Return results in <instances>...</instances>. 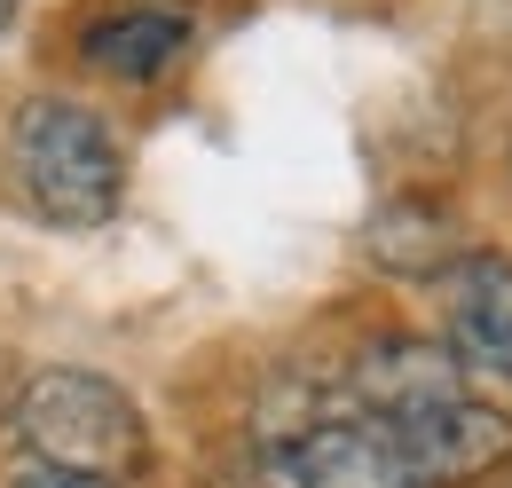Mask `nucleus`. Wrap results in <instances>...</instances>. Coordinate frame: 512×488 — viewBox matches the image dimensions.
<instances>
[{
	"mask_svg": "<svg viewBox=\"0 0 512 488\" xmlns=\"http://www.w3.org/2000/svg\"><path fill=\"white\" fill-rule=\"evenodd\" d=\"M79 56L95 63L103 79H158L190 56V16L182 8H119V16H95Z\"/></svg>",
	"mask_w": 512,
	"mask_h": 488,
	"instance_id": "obj_7",
	"label": "nucleus"
},
{
	"mask_svg": "<svg viewBox=\"0 0 512 488\" xmlns=\"http://www.w3.org/2000/svg\"><path fill=\"white\" fill-rule=\"evenodd\" d=\"M16 441H24L32 465L87 473V481H111V488L142 465V418L95 370H40L16 394Z\"/></svg>",
	"mask_w": 512,
	"mask_h": 488,
	"instance_id": "obj_2",
	"label": "nucleus"
},
{
	"mask_svg": "<svg viewBox=\"0 0 512 488\" xmlns=\"http://www.w3.org/2000/svg\"><path fill=\"white\" fill-rule=\"evenodd\" d=\"M268 473L284 488H434L371 418H316L284 433V449H268Z\"/></svg>",
	"mask_w": 512,
	"mask_h": 488,
	"instance_id": "obj_3",
	"label": "nucleus"
},
{
	"mask_svg": "<svg viewBox=\"0 0 512 488\" xmlns=\"http://www.w3.org/2000/svg\"><path fill=\"white\" fill-rule=\"evenodd\" d=\"M371 260L386 276H434L442 284L457 268V229L434 197H394V205L371 213Z\"/></svg>",
	"mask_w": 512,
	"mask_h": 488,
	"instance_id": "obj_8",
	"label": "nucleus"
},
{
	"mask_svg": "<svg viewBox=\"0 0 512 488\" xmlns=\"http://www.w3.org/2000/svg\"><path fill=\"white\" fill-rule=\"evenodd\" d=\"M371 426L394 433V449H402L434 488H442V481H481L489 465H505V457H512V410L481 402L473 386L426 402V410H402V418H371Z\"/></svg>",
	"mask_w": 512,
	"mask_h": 488,
	"instance_id": "obj_4",
	"label": "nucleus"
},
{
	"mask_svg": "<svg viewBox=\"0 0 512 488\" xmlns=\"http://www.w3.org/2000/svg\"><path fill=\"white\" fill-rule=\"evenodd\" d=\"M442 323L449 355L465 378H505L512 386V260L505 252H457L442 276Z\"/></svg>",
	"mask_w": 512,
	"mask_h": 488,
	"instance_id": "obj_5",
	"label": "nucleus"
},
{
	"mask_svg": "<svg viewBox=\"0 0 512 488\" xmlns=\"http://www.w3.org/2000/svg\"><path fill=\"white\" fill-rule=\"evenodd\" d=\"M347 386H355V418H402V410H426L442 394H465L473 378L434 339H379V347L355 355Z\"/></svg>",
	"mask_w": 512,
	"mask_h": 488,
	"instance_id": "obj_6",
	"label": "nucleus"
},
{
	"mask_svg": "<svg viewBox=\"0 0 512 488\" xmlns=\"http://www.w3.org/2000/svg\"><path fill=\"white\" fill-rule=\"evenodd\" d=\"M8 16H16V0H0V32H8Z\"/></svg>",
	"mask_w": 512,
	"mask_h": 488,
	"instance_id": "obj_10",
	"label": "nucleus"
},
{
	"mask_svg": "<svg viewBox=\"0 0 512 488\" xmlns=\"http://www.w3.org/2000/svg\"><path fill=\"white\" fill-rule=\"evenodd\" d=\"M8 166H16L24 197H32L56 229L111 221V205H119V189H127L119 134L95 119V111L64 103V95L16 103V119H8Z\"/></svg>",
	"mask_w": 512,
	"mask_h": 488,
	"instance_id": "obj_1",
	"label": "nucleus"
},
{
	"mask_svg": "<svg viewBox=\"0 0 512 488\" xmlns=\"http://www.w3.org/2000/svg\"><path fill=\"white\" fill-rule=\"evenodd\" d=\"M8 488H111V481H87V473H56V465H32V457H24Z\"/></svg>",
	"mask_w": 512,
	"mask_h": 488,
	"instance_id": "obj_9",
	"label": "nucleus"
}]
</instances>
